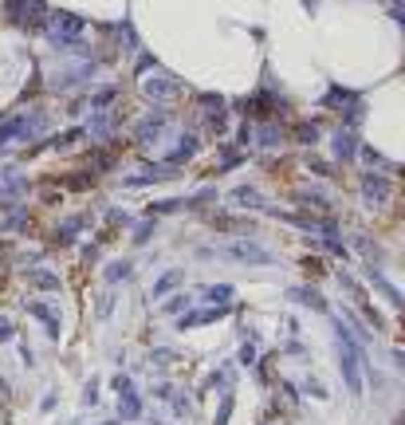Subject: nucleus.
Returning <instances> with one entry per match:
<instances>
[{
	"mask_svg": "<svg viewBox=\"0 0 405 425\" xmlns=\"http://www.w3.org/2000/svg\"><path fill=\"white\" fill-rule=\"evenodd\" d=\"M32 280H36L40 287H60V280L51 276V272H32Z\"/></svg>",
	"mask_w": 405,
	"mask_h": 425,
	"instance_id": "nucleus-5",
	"label": "nucleus"
},
{
	"mask_svg": "<svg viewBox=\"0 0 405 425\" xmlns=\"http://www.w3.org/2000/svg\"><path fill=\"white\" fill-rule=\"evenodd\" d=\"M232 256H240V260H256V264H267V252H256V248H232Z\"/></svg>",
	"mask_w": 405,
	"mask_h": 425,
	"instance_id": "nucleus-3",
	"label": "nucleus"
},
{
	"mask_svg": "<svg viewBox=\"0 0 405 425\" xmlns=\"http://www.w3.org/2000/svg\"><path fill=\"white\" fill-rule=\"evenodd\" d=\"M385 193H390L385 178H366V197L370 201H385Z\"/></svg>",
	"mask_w": 405,
	"mask_h": 425,
	"instance_id": "nucleus-1",
	"label": "nucleus"
},
{
	"mask_svg": "<svg viewBox=\"0 0 405 425\" xmlns=\"http://www.w3.org/2000/svg\"><path fill=\"white\" fill-rule=\"evenodd\" d=\"M126 272H130L126 264H110V268H107V280H122Z\"/></svg>",
	"mask_w": 405,
	"mask_h": 425,
	"instance_id": "nucleus-7",
	"label": "nucleus"
},
{
	"mask_svg": "<svg viewBox=\"0 0 405 425\" xmlns=\"http://www.w3.org/2000/svg\"><path fill=\"white\" fill-rule=\"evenodd\" d=\"M335 154H338V158H350V154H354V150H350V138L338 134V138H335Z\"/></svg>",
	"mask_w": 405,
	"mask_h": 425,
	"instance_id": "nucleus-6",
	"label": "nucleus"
},
{
	"mask_svg": "<svg viewBox=\"0 0 405 425\" xmlns=\"http://www.w3.org/2000/svg\"><path fill=\"white\" fill-rule=\"evenodd\" d=\"M232 201H237V205H260V209H264V197H260L256 189H237Z\"/></svg>",
	"mask_w": 405,
	"mask_h": 425,
	"instance_id": "nucleus-2",
	"label": "nucleus"
},
{
	"mask_svg": "<svg viewBox=\"0 0 405 425\" xmlns=\"http://www.w3.org/2000/svg\"><path fill=\"white\" fill-rule=\"evenodd\" d=\"M178 280H181V272H169V276L161 280L158 287H154V296H166V292H169V287H173V284H178Z\"/></svg>",
	"mask_w": 405,
	"mask_h": 425,
	"instance_id": "nucleus-4",
	"label": "nucleus"
}]
</instances>
